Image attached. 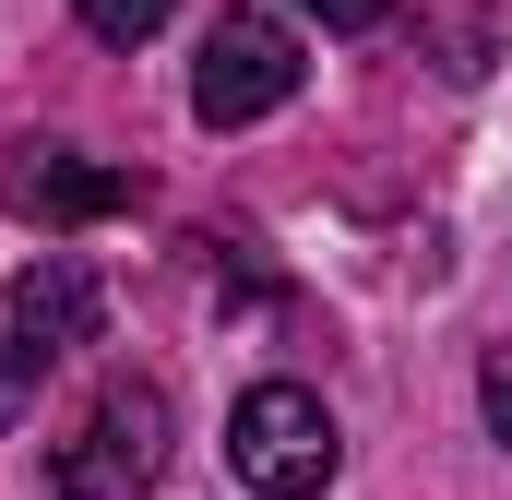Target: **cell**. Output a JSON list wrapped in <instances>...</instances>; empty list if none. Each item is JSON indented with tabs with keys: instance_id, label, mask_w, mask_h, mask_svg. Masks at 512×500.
<instances>
[{
	"instance_id": "6",
	"label": "cell",
	"mask_w": 512,
	"mask_h": 500,
	"mask_svg": "<svg viewBox=\"0 0 512 500\" xmlns=\"http://www.w3.org/2000/svg\"><path fill=\"white\" fill-rule=\"evenodd\" d=\"M72 12H84V36L143 48V36H167V12H179V0H72Z\"/></svg>"
},
{
	"instance_id": "8",
	"label": "cell",
	"mask_w": 512,
	"mask_h": 500,
	"mask_svg": "<svg viewBox=\"0 0 512 500\" xmlns=\"http://www.w3.org/2000/svg\"><path fill=\"white\" fill-rule=\"evenodd\" d=\"M310 24H334V36H370V24H393V0H298Z\"/></svg>"
},
{
	"instance_id": "1",
	"label": "cell",
	"mask_w": 512,
	"mask_h": 500,
	"mask_svg": "<svg viewBox=\"0 0 512 500\" xmlns=\"http://www.w3.org/2000/svg\"><path fill=\"white\" fill-rule=\"evenodd\" d=\"M227 465H239V489H251V500H322V489H334V465H346L334 405H322L310 381H251L239 417H227Z\"/></svg>"
},
{
	"instance_id": "3",
	"label": "cell",
	"mask_w": 512,
	"mask_h": 500,
	"mask_svg": "<svg viewBox=\"0 0 512 500\" xmlns=\"http://www.w3.org/2000/svg\"><path fill=\"white\" fill-rule=\"evenodd\" d=\"M96 274L72 262V250H36L24 274H12V298H0V417H24V393L60 370L84 334H96Z\"/></svg>"
},
{
	"instance_id": "7",
	"label": "cell",
	"mask_w": 512,
	"mask_h": 500,
	"mask_svg": "<svg viewBox=\"0 0 512 500\" xmlns=\"http://www.w3.org/2000/svg\"><path fill=\"white\" fill-rule=\"evenodd\" d=\"M477 405H489V441H512V346H489V370H477Z\"/></svg>"
},
{
	"instance_id": "2",
	"label": "cell",
	"mask_w": 512,
	"mask_h": 500,
	"mask_svg": "<svg viewBox=\"0 0 512 500\" xmlns=\"http://www.w3.org/2000/svg\"><path fill=\"white\" fill-rule=\"evenodd\" d=\"M167 441H179L167 393L120 370L96 405H84V429L48 453V489H60V500H143L155 477H167Z\"/></svg>"
},
{
	"instance_id": "4",
	"label": "cell",
	"mask_w": 512,
	"mask_h": 500,
	"mask_svg": "<svg viewBox=\"0 0 512 500\" xmlns=\"http://www.w3.org/2000/svg\"><path fill=\"white\" fill-rule=\"evenodd\" d=\"M298 36L274 24V12H215V36H203V60H191V120L203 131H251L274 120L286 96H298Z\"/></svg>"
},
{
	"instance_id": "5",
	"label": "cell",
	"mask_w": 512,
	"mask_h": 500,
	"mask_svg": "<svg viewBox=\"0 0 512 500\" xmlns=\"http://www.w3.org/2000/svg\"><path fill=\"white\" fill-rule=\"evenodd\" d=\"M131 191V167H96V155H72V143H24L12 167H0V203L24 215V227H96V215H120Z\"/></svg>"
}]
</instances>
